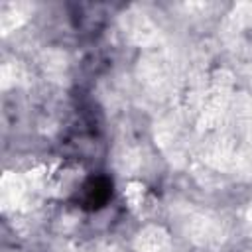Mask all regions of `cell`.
Masks as SVG:
<instances>
[{"label":"cell","instance_id":"obj_1","mask_svg":"<svg viewBox=\"0 0 252 252\" xmlns=\"http://www.w3.org/2000/svg\"><path fill=\"white\" fill-rule=\"evenodd\" d=\"M81 195L85 207H100L110 195V183L102 177H93L83 185Z\"/></svg>","mask_w":252,"mask_h":252}]
</instances>
